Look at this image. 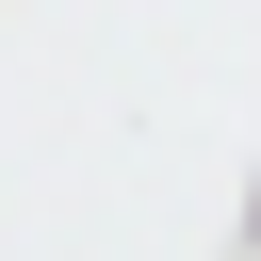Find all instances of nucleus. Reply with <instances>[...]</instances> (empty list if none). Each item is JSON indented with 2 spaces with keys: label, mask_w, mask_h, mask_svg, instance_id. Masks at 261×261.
Returning <instances> with one entry per match:
<instances>
[{
  "label": "nucleus",
  "mask_w": 261,
  "mask_h": 261,
  "mask_svg": "<svg viewBox=\"0 0 261 261\" xmlns=\"http://www.w3.org/2000/svg\"><path fill=\"white\" fill-rule=\"evenodd\" d=\"M245 245H261V196H245Z\"/></svg>",
  "instance_id": "f257e3e1"
}]
</instances>
